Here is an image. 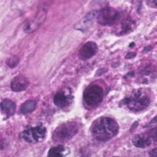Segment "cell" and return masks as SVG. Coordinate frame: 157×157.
<instances>
[{"label":"cell","mask_w":157,"mask_h":157,"mask_svg":"<svg viewBox=\"0 0 157 157\" xmlns=\"http://www.w3.org/2000/svg\"><path fill=\"white\" fill-rule=\"evenodd\" d=\"M117 121L108 117H102L95 120L91 126L93 136L98 141L105 142L115 137L118 132Z\"/></svg>","instance_id":"obj_1"},{"label":"cell","mask_w":157,"mask_h":157,"mask_svg":"<svg viewBox=\"0 0 157 157\" xmlns=\"http://www.w3.org/2000/svg\"><path fill=\"white\" fill-rule=\"evenodd\" d=\"M78 125L75 121H67L59 125L52 134L55 142H66L71 139L78 132Z\"/></svg>","instance_id":"obj_2"},{"label":"cell","mask_w":157,"mask_h":157,"mask_svg":"<svg viewBox=\"0 0 157 157\" xmlns=\"http://www.w3.org/2000/svg\"><path fill=\"white\" fill-rule=\"evenodd\" d=\"M122 102L128 109L136 112L146 109L150 103V99L147 95L142 94L140 90H138L130 97L124 99Z\"/></svg>","instance_id":"obj_3"},{"label":"cell","mask_w":157,"mask_h":157,"mask_svg":"<svg viewBox=\"0 0 157 157\" xmlns=\"http://www.w3.org/2000/svg\"><path fill=\"white\" fill-rule=\"evenodd\" d=\"M120 12L117 9L107 7L99 10L96 14L98 23L102 26H112L121 18Z\"/></svg>","instance_id":"obj_4"},{"label":"cell","mask_w":157,"mask_h":157,"mask_svg":"<svg viewBox=\"0 0 157 157\" xmlns=\"http://www.w3.org/2000/svg\"><path fill=\"white\" fill-rule=\"evenodd\" d=\"M104 96L102 88L98 85H92L88 86L83 92V98L85 102L91 107H95L99 104Z\"/></svg>","instance_id":"obj_5"},{"label":"cell","mask_w":157,"mask_h":157,"mask_svg":"<svg viewBox=\"0 0 157 157\" xmlns=\"http://www.w3.org/2000/svg\"><path fill=\"white\" fill-rule=\"evenodd\" d=\"M46 129L44 126L39 125L25 129L21 133L22 138L29 143H37L43 140L45 137Z\"/></svg>","instance_id":"obj_6"},{"label":"cell","mask_w":157,"mask_h":157,"mask_svg":"<svg viewBox=\"0 0 157 157\" xmlns=\"http://www.w3.org/2000/svg\"><path fill=\"white\" fill-rule=\"evenodd\" d=\"M156 131V129L151 130L150 132L147 134H140L134 136L132 139L134 145L137 148H144L150 146L151 144L152 139L156 140V133H153Z\"/></svg>","instance_id":"obj_7"},{"label":"cell","mask_w":157,"mask_h":157,"mask_svg":"<svg viewBox=\"0 0 157 157\" xmlns=\"http://www.w3.org/2000/svg\"><path fill=\"white\" fill-rule=\"evenodd\" d=\"M98 51L97 44L93 41H88L86 42L80 48L78 56L82 60H87L93 56Z\"/></svg>","instance_id":"obj_8"},{"label":"cell","mask_w":157,"mask_h":157,"mask_svg":"<svg viewBox=\"0 0 157 157\" xmlns=\"http://www.w3.org/2000/svg\"><path fill=\"white\" fill-rule=\"evenodd\" d=\"M29 85L28 79L21 75L16 76L10 83V88L15 92L22 91L27 88Z\"/></svg>","instance_id":"obj_9"},{"label":"cell","mask_w":157,"mask_h":157,"mask_svg":"<svg viewBox=\"0 0 157 157\" xmlns=\"http://www.w3.org/2000/svg\"><path fill=\"white\" fill-rule=\"evenodd\" d=\"M71 101L72 96L70 94H67L63 90L58 91L53 96L54 104L59 108H64L68 106L71 102Z\"/></svg>","instance_id":"obj_10"},{"label":"cell","mask_w":157,"mask_h":157,"mask_svg":"<svg viewBox=\"0 0 157 157\" xmlns=\"http://www.w3.org/2000/svg\"><path fill=\"white\" fill-rule=\"evenodd\" d=\"M46 18V12L45 10H42L37 14L36 18L32 21L31 23L26 25L25 31L28 33H30L35 30H36L39 26L41 25V24L45 21Z\"/></svg>","instance_id":"obj_11"},{"label":"cell","mask_w":157,"mask_h":157,"mask_svg":"<svg viewBox=\"0 0 157 157\" xmlns=\"http://www.w3.org/2000/svg\"><path fill=\"white\" fill-rule=\"evenodd\" d=\"M1 109L2 113L7 117H10L15 113L16 111V105L12 100L5 99L1 102Z\"/></svg>","instance_id":"obj_12"},{"label":"cell","mask_w":157,"mask_h":157,"mask_svg":"<svg viewBox=\"0 0 157 157\" xmlns=\"http://www.w3.org/2000/svg\"><path fill=\"white\" fill-rule=\"evenodd\" d=\"M134 25V21L129 18H126L123 20L121 22L120 29L119 31L118 32V34L120 35L128 34L132 30Z\"/></svg>","instance_id":"obj_13"},{"label":"cell","mask_w":157,"mask_h":157,"mask_svg":"<svg viewBox=\"0 0 157 157\" xmlns=\"http://www.w3.org/2000/svg\"><path fill=\"white\" fill-rule=\"evenodd\" d=\"M36 107V102L34 100H28L21 105L20 112L23 114H27L34 110Z\"/></svg>","instance_id":"obj_14"},{"label":"cell","mask_w":157,"mask_h":157,"mask_svg":"<svg viewBox=\"0 0 157 157\" xmlns=\"http://www.w3.org/2000/svg\"><path fill=\"white\" fill-rule=\"evenodd\" d=\"M65 149L62 145H59L55 147L51 148L48 153V156H63Z\"/></svg>","instance_id":"obj_15"},{"label":"cell","mask_w":157,"mask_h":157,"mask_svg":"<svg viewBox=\"0 0 157 157\" xmlns=\"http://www.w3.org/2000/svg\"><path fill=\"white\" fill-rule=\"evenodd\" d=\"M18 63L19 58L16 56H12L9 58L6 61V64L10 68H13L16 67Z\"/></svg>","instance_id":"obj_16"},{"label":"cell","mask_w":157,"mask_h":157,"mask_svg":"<svg viewBox=\"0 0 157 157\" xmlns=\"http://www.w3.org/2000/svg\"><path fill=\"white\" fill-rule=\"evenodd\" d=\"M147 4L148 6L151 7H156L157 6V1L153 0V1H147Z\"/></svg>","instance_id":"obj_17"},{"label":"cell","mask_w":157,"mask_h":157,"mask_svg":"<svg viewBox=\"0 0 157 157\" xmlns=\"http://www.w3.org/2000/svg\"><path fill=\"white\" fill-rule=\"evenodd\" d=\"M136 55V54L134 52H131V53H128L126 56H125V58L126 59H131V58H132L134 57H135Z\"/></svg>","instance_id":"obj_18"},{"label":"cell","mask_w":157,"mask_h":157,"mask_svg":"<svg viewBox=\"0 0 157 157\" xmlns=\"http://www.w3.org/2000/svg\"><path fill=\"white\" fill-rule=\"evenodd\" d=\"M156 148H155V149H153L151 151H150V156H156Z\"/></svg>","instance_id":"obj_19"}]
</instances>
